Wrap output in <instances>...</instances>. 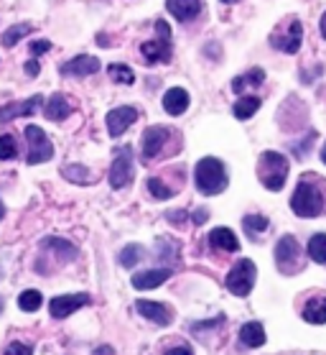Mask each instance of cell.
Here are the masks:
<instances>
[{"label": "cell", "mask_w": 326, "mask_h": 355, "mask_svg": "<svg viewBox=\"0 0 326 355\" xmlns=\"http://www.w3.org/2000/svg\"><path fill=\"white\" fill-rule=\"evenodd\" d=\"M166 8L179 21H191L201 13V0H166Z\"/></svg>", "instance_id": "17"}, {"label": "cell", "mask_w": 326, "mask_h": 355, "mask_svg": "<svg viewBox=\"0 0 326 355\" xmlns=\"http://www.w3.org/2000/svg\"><path fill=\"white\" fill-rule=\"evenodd\" d=\"M41 302H44L41 291L26 289V291H21V297H18V307L24 309V312H36V309L41 307Z\"/></svg>", "instance_id": "26"}, {"label": "cell", "mask_w": 326, "mask_h": 355, "mask_svg": "<svg viewBox=\"0 0 326 355\" xmlns=\"http://www.w3.org/2000/svg\"><path fill=\"white\" fill-rule=\"evenodd\" d=\"M309 259L311 261H316V263H321L324 266L326 263V233H316V235H311V241H309Z\"/></svg>", "instance_id": "25"}, {"label": "cell", "mask_w": 326, "mask_h": 355, "mask_svg": "<svg viewBox=\"0 0 326 355\" xmlns=\"http://www.w3.org/2000/svg\"><path fill=\"white\" fill-rule=\"evenodd\" d=\"M207 218H209V212L207 210H199L197 215H194V223H197V225H201V223H204Z\"/></svg>", "instance_id": "39"}, {"label": "cell", "mask_w": 326, "mask_h": 355, "mask_svg": "<svg viewBox=\"0 0 326 355\" xmlns=\"http://www.w3.org/2000/svg\"><path fill=\"white\" fill-rule=\"evenodd\" d=\"M166 355H194L191 345H174L171 350H166Z\"/></svg>", "instance_id": "36"}, {"label": "cell", "mask_w": 326, "mask_h": 355, "mask_svg": "<svg viewBox=\"0 0 326 355\" xmlns=\"http://www.w3.org/2000/svg\"><path fill=\"white\" fill-rule=\"evenodd\" d=\"M239 340L247 347H260L265 345V327L260 322H247L239 327Z\"/></svg>", "instance_id": "22"}, {"label": "cell", "mask_w": 326, "mask_h": 355, "mask_svg": "<svg viewBox=\"0 0 326 355\" xmlns=\"http://www.w3.org/2000/svg\"><path fill=\"white\" fill-rule=\"evenodd\" d=\"M62 174L66 179L77 182V184H84V182L89 179V174H87V169H84V166H66V169H64Z\"/></svg>", "instance_id": "34"}, {"label": "cell", "mask_w": 326, "mask_h": 355, "mask_svg": "<svg viewBox=\"0 0 326 355\" xmlns=\"http://www.w3.org/2000/svg\"><path fill=\"white\" fill-rule=\"evenodd\" d=\"M0 312H3V299H0Z\"/></svg>", "instance_id": "45"}, {"label": "cell", "mask_w": 326, "mask_h": 355, "mask_svg": "<svg viewBox=\"0 0 326 355\" xmlns=\"http://www.w3.org/2000/svg\"><path fill=\"white\" fill-rule=\"evenodd\" d=\"M242 225H245L247 233H250L255 238L257 233H265L271 223H268V218H263V215H247V218L242 220Z\"/></svg>", "instance_id": "29"}, {"label": "cell", "mask_w": 326, "mask_h": 355, "mask_svg": "<svg viewBox=\"0 0 326 355\" xmlns=\"http://www.w3.org/2000/svg\"><path fill=\"white\" fill-rule=\"evenodd\" d=\"M31 345H24V343H10L8 347H6V355H31Z\"/></svg>", "instance_id": "35"}, {"label": "cell", "mask_w": 326, "mask_h": 355, "mask_svg": "<svg viewBox=\"0 0 326 355\" xmlns=\"http://www.w3.org/2000/svg\"><path fill=\"white\" fill-rule=\"evenodd\" d=\"M301 317L311 324H326V294H314L306 299Z\"/></svg>", "instance_id": "15"}, {"label": "cell", "mask_w": 326, "mask_h": 355, "mask_svg": "<svg viewBox=\"0 0 326 355\" xmlns=\"http://www.w3.org/2000/svg\"><path fill=\"white\" fill-rule=\"evenodd\" d=\"M138 121V110L130 105H123V107H115V110H110L107 113V118H105V123H107V133H110L112 138L123 136L133 123Z\"/></svg>", "instance_id": "9"}, {"label": "cell", "mask_w": 326, "mask_h": 355, "mask_svg": "<svg viewBox=\"0 0 326 355\" xmlns=\"http://www.w3.org/2000/svg\"><path fill=\"white\" fill-rule=\"evenodd\" d=\"M148 189H151V194L156 197V200H171L176 194V189H171L168 184H163L159 177L148 179Z\"/></svg>", "instance_id": "32"}, {"label": "cell", "mask_w": 326, "mask_h": 355, "mask_svg": "<svg viewBox=\"0 0 326 355\" xmlns=\"http://www.w3.org/2000/svg\"><path fill=\"white\" fill-rule=\"evenodd\" d=\"M100 59L89 57V54H84V57H74L69 59L66 64H62V74H74V77H89V74H97L100 72Z\"/></svg>", "instance_id": "13"}, {"label": "cell", "mask_w": 326, "mask_h": 355, "mask_svg": "<svg viewBox=\"0 0 326 355\" xmlns=\"http://www.w3.org/2000/svg\"><path fill=\"white\" fill-rule=\"evenodd\" d=\"M44 115H46L48 121H64V118L72 115V105H69V100L64 95H54L46 103V107H44Z\"/></svg>", "instance_id": "21"}, {"label": "cell", "mask_w": 326, "mask_h": 355, "mask_svg": "<svg viewBox=\"0 0 326 355\" xmlns=\"http://www.w3.org/2000/svg\"><path fill=\"white\" fill-rule=\"evenodd\" d=\"M141 259H143V248H141L138 243H130V245H125V248H123V253H120V263H123L125 268H133Z\"/></svg>", "instance_id": "28"}, {"label": "cell", "mask_w": 326, "mask_h": 355, "mask_svg": "<svg viewBox=\"0 0 326 355\" xmlns=\"http://www.w3.org/2000/svg\"><path fill=\"white\" fill-rule=\"evenodd\" d=\"M48 49H51V44H48V41H33L31 54H44V51H48Z\"/></svg>", "instance_id": "37"}, {"label": "cell", "mask_w": 326, "mask_h": 355, "mask_svg": "<svg viewBox=\"0 0 326 355\" xmlns=\"http://www.w3.org/2000/svg\"><path fill=\"white\" fill-rule=\"evenodd\" d=\"M275 263H278L280 271L288 276L301 271V266H303L301 245H298V241H296L293 235H283L278 241V245H275Z\"/></svg>", "instance_id": "5"}, {"label": "cell", "mask_w": 326, "mask_h": 355, "mask_svg": "<svg viewBox=\"0 0 326 355\" xmlns=\"http://www.w3.org/2000/svg\"><path fill=\"white\" fill-rule=\"evenodd\" d=\"M257 179L263 182L265 189L280 192L288 179V159L278 151H265L257 159Z\"/></svg>", "instance_id": "3"}, {"label": "cell", "mask_w": 326, "mask_h": 355, "mask_svg": "<svg viewBox=\"0 0 326 355\" xmlns=\"http://www.w3.org/2000/svg\"><path fill=\"white\" fill-rule=\"evenodd\" d=\"M318 28H321V36L326 39V13L321 16V24H318Z\"/></svg>", "instance_id": "40"}, {"label": "cell", "mask_w": 326, "mask_h": 355, "mask_svg": "<svg viewBox=\"0 0 326 355\" xmlns=\"http://www.w3.org/2000/svg\"><path fill=\"white\" fill-rule=\"evenodd\" d=\"M84 304H89L87 294H62V297H54L48 302V309H51V317L62 320V317H69L72 312L82 309Z\"/></svg>", "instance_id": "11"}, {"label": "cell", "mask_w": 326, "mask_h": 355, "mask_svg": "<svg viewBox=\"0 0 326 355\" xmlns=\"http://www.w3.org/2000/svg\"><path fill=\"white\" fill-rule=\"evenodd\" d=\"M18 156V144L13 136H0V162H8Z\"/></svg>", "instance_id": "33"}, {"label": "cell", "mask_w": 326, "mask_h": 355, "mask_svg": "<svg viewBox=\"0 0 326 355\" xmlns=\"http://www.w3.org/2000/svg\"><path fill=\"white\" fill-rule=\"evenodd\" d=\"M26 141H28V164H44L54 156V146L39 125H26Z\"/></svg>", "instance_id": "7"}, {"label": "cell", "mask_w": 326, "mask_h": 355, "mask_svg": "<svg viewBox=\"0 0 326 355\" xmlns=\"http://www.w3.org/2000/svg\"><path fill=\"white\" fill-rule=\"evenodd\" d=\"M41 100H44L41 95H33L28 100H24V103H8V105H3L0 107V123H10L16 121V118H28V115L39 113Z\"/></svg>", "instance_id": "12"}, {"label": "cell", "mask_w": 326, "mask_h": 355, "mask_svg": "<svg viewBox=\"0 0 326 355\" xmlns=\"http://www.w3.org/2000/svg\"><path fill=\"white\" fill-rule=\"evenodd\" d=\"M26 72L31 74V77H33V74H39V62H36V59H31V62L26 64Z\"/></svg>", "instance_id": "38"}, {"label": "cell", "mask_w": 326, "mask_h": 355, "mask_svg": "<svg viewBox=\"0 0 326 355\" xmlns=\"http://www.w3.org/2000/svg\"><path fill=\"white\" fill-rule=\"evenodd\" d=\"M44 245L46 248H54L62 259H77V248L74 245H69L66 241H59V238H48V241H44Z\"/></svg>", "instance_id": "30"}, {"label": "cell", "mask_w": 326, "mask_h": 355, "mask_svg": "<svg viewBox=\"0 0 326 355\" xmlns=\"http://www.w3.org/2000/svg\"><path fill=\"white\" fill-rule=\"evenodd\" d=\"M110 77L115 82H123V85H133L136 82V74H133V69L130 67H125V64H110Z\"/></svg>", "instance_id": "31"}, {"label": "cell", "mask_w": 326, "mask_h": 355, "mask_svg": "<svg viewBox=\"0 0 326 355\" xmlns=\"http://www.w3.org/2000/svg\"><path fill=\"white\" fill-rule=\"evenodd\" d=\"M260 110V97H239L237 103H235V107H232V113H235V118L237 121H247V118H253L255 113Z\"/></svg>", "instance_id": "23"}, {"label": "cell", "mask_w": 326, "mask_h": 355, "mask_svg": "<svg viewBox=\"0 0 326 355\" xmlns=\"http://www.w3.org/2000/svg\"><path fill=\"white\" fill-rule=\"evenodd\" d=\"M194 182H197V189L201 194H219L227 189V171H224V164L215 156H204L197 169H194Z\"/></svg>", "instance_id": "2"}, {"label": "cell", "mask_w": 326, "mask_h": 355, "mask_svg": "<svg viewBox=\"0 0 326 355\" xmlns=\"http://www.w3.org/2000/svg\"><path fill=\"white\" fill-rule=\"evenodd\" d=\"M189 107V92L183 87H171L163 95V110L168 115H181Z\"/></svg>", "instance_id": "19"}, {"label": "cell", "mask_w": 326, "mask_h": 355, "mask_svg": "<svg viewBox=\"0 0 326 355\" xmlns=\"http://www.w3.org/2000/svg\"><path fill=\"white\" fill-rule=\"evenodd\" d=\"M209 245H212L215 250H224V253H235V250H239L237 235L232 233L230 227H215V230L209 233Z\"/></svg>", "instance_id": "16"}, {"label": "cell", "mask_w": 326, "mask_h": 355, "mask_svg": "<svg viewBox=\"0 0 326 355\" xmlns=\"http://www.w3.org/2000/svg\"><path fill=\"white\" fill-rule=\"evenodd\" d=\"M291 210L298 218H318L326 212V179L316 174H303L293 197H291Z\"/></svg>", "instance_id": "1"}, {"label": "cell", "mask_w": 326, "mask_h": 355, "mask_svg": "<svg viewBox=\"0 0 326 355\" xmlns=\"http://www.w3.org/2000/svg\"><path fill=\"white\" fill-rule=\"evenodd\" d=\"M168 138V130L161 128V125H151V128L143 133V159H153V156L161 154V148H163V144H166Z\"/></svg>", "instance_id": "14"}, {"label": "cell", "mask_w": 326, "mask_h": 355, "mask_svg": "<svg viewBox=\"0 0 326 355\" xmlns=\"http://www.w3.org/2000/svg\"><path fill=\"white\" fill-rule=\"evenodd\" d=\"M130 182H133V151H130V146H123V151H118L115 162H112L110 184L115 189H123Z\"/></svg>", "instance_id": "8"}, {"label": "cell", "mask_w": 326, "mask_h": 355, "mask_svg": "<svg viewBox=\"0 0 326 355\" xmlns=\"http://www.w3.org/2000/svg\"><path fill=\"white\" fill-rule=\"evenodd\" d=\"M222 3H237V0H222Z\"/></svg>", "instance_id": "44"}, {"label": "cell", "mask_w": 326, "mask_h": 355, "mask_svg": "<svg viewBox=\"0 0 326 355\" xmlns=\"http://www.w3.org/2000/svg\"><path fill=\"white\" fill-rule=\"evenodd\" d=\"M321 162L326 164V144H324V148H321Z\"/></svg>", "instance_id": "42"}, {"label": "cell", "mask_w": 326, "mask_h": 355, "mask_svg": "<svg viewBox=\"0 0 326 355\" xmlns=\"http://www.w3.org/2000/svg\"><path fill=\"white\" fill-rule=\"evenodd\" d=\"M136 309L145 317V320H151V322L161 324V327H168V324L174 322V309L168 307V304H161V302H151V299H138Z\"/></svg>", "instance_id": "10"}, {"label": "cell", "mask_w": 326, "mask_h": 355, "mask_svg": "<svg viewBox=\"0 0 326 355\" xmlns=\"http://www.w3.org/2000/svg\"><path fill=\"white\" fill-rule=\"evenodd\" d=\"M95 355H112V347H97Z\"/></svg>", "instance_id": "41"}, {"label": "cell", "mask_w": 326, "mask_h": 355, "mask_svg": "<svg viewBox=\"0 0 326 355\" xmlns=\"http://www.w3.org/2000/svg\"><path fill=\"white\" fill-rule=\"evenodd\" d=\"M301 39H303V26L298 18H288L286 24L280 26L278 31L273 33L271 44L286 54H296L301 49Z\"/></svg>", "instance_id": "6"}, {"label": "cell", "mask_w": 326, "mask_h": 355, "mask_svg": "<svg viewBox=\"0 0 326 355\" xmlns=\"http://www.w3.org/2000/svg\"><path fill=\"white\" fill-rule=\"evenodd\" d=\"M168 276H171V271L168 268H151V271H141V274L133 276V286L136 289H156V286H161V284L166 282Z\"/></svg>", "instance_id": "20"}, {"label": "cell", "mask_w": 326, "mask_h": 355, "mask_svg": "<svg viewBox=\"0 0 326 355\" xmlns=\"http://www.w3.org/2000/svg\"><path fill=\"white\" fill-rule=\"evenodd\" d=\"M33 28L28 24H16V26H10L8 31L3 33V46H16L18 41L24 39V36H28V33H31Z\"/></svg>", "instance_id": "27"}, {"label": "cell", "mask_w": 326, "mask_h": 355, "mask_svg": "<svg viewBox=\"0 0 326 355\" xmlns=\"http://www.w3.org/2000/svg\"><path fill=\"white\" fill-rule=\"evenodd\" d=\"M255 276H257V268L250 259H239L232 271L227 274V289L235 294V297H247L255 286Z\"/></svg>", "instance_id": "4"}, {"label": "cell", "mask_w": 326, "mask_h": 355, "mask_svg": "<svg viewBox=\"0 0 326 355\" xmlns=\"http://www.w3.org/2000/svg\"><path fill=\"white\" fill-rule=\"evenodd\" d=\"M3 215H6V207H3V202H0V220H3Z\"/></svg>", "instance_id": "43"}, {"label": "cell", "mask_w": 326, "mask_h": 355, "mask_svg": "<svg viewBox=\"0 0 326 355\" xmlns=\"http://www.w3.org/2000/svg\"><path fill=\"white\" fill-rule=\"evenodd\" d=\"M141 51H143V57L148 59V62H168L171 59V39H153V41H145L143 46H141Z\"/></svg>", "instance_id": "18"}, {"label": "cell", "mask_w": 326, "mask_h": 355, "mask_svg": "<svg viewBox=\"0 0 326 355\" xmlns=\"http://www.w3.org/2000/svg\"><path fill=\"white\" fill-rule=\"evenodd\" d=\"M263 80H265V72L260 69V67H255V69H250V72L242 74V77H235L232 89H235V92H242L245 87H260Z\"/></svg>", "instance_id": "24"}]
</instances>
